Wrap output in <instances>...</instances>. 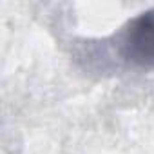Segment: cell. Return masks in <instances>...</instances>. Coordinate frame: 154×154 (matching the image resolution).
I'll return each instance as SVG.
<instances>
[{"mask_svg":"<svg viewBox=\"0 0 154 154\" xmlns=\"http://www.w3.org/2000/svg\"><path fill=\"white\" fill-rule=\"evenodd\" d=\"M123 60L141 69H154V9L131 18L118 36Z\"/></svg>","mask_w":154,"mask_h":154,"instance_id":"cell-1","label":"cell"}]
</instances>
